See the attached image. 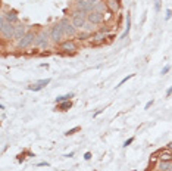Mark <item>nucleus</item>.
<instances>
[{
    "label": "nucleus",
    "instance_id": "obj_21",
    "mask_svg": "<svg viewBox=\"0 0 172 171\" xmlns=\"http://www.w3.org/2000/svg\"><path fill=\"white\" fill-rule=\"evenodd\" d=\"M91 37V33H87V31H82L78 34V40H88Z\"/></svg>",
    "mask_w": 172,
    "mask_h": 171
},
{
    "label": "nucleus",
    "instance_id": "obj_27",
    "mask_svg": "<svg viewBox=\"0 0 172 171\" xmlns=\"http://www.w3.org/2000/svg\"><path fill=\"white\" fill-rule=\"evenodd\" d=\"M133 77H134V74H129L128 77H125V78H122V80H121V81H119V84H118L116 87H121V86H122V84H124L125 81H128V80H129V78H133Z\"/></svg>",
    "mask_w": 172,
    "mask_h": 171
},
{
    "label": "nucleus",
    "instance_id": "obj_4",
    "mask_svg": "<svg viewBox=\"0 0 172 171\" xmlns=\"http://www.w3.org/2000/svg\"><path fill=\"white\" fill-rule=\"evenodd\" d=\"M35 33L34 31H28L27 34L22 37V39L19 40V41H16V47H18L19 50H24V49H28L29 46L33 43H35Z\"/></svg>",
    "mask_w": 172,
    "mask_h": 171
},
{
    "label": "nucleus",
    "instance_id": "obj_30",
    "mask_svg": "<svg viewBox=\"0 0 172 171\" xmlns=\"http://www.w3.org/2000/svg\"><path fill=\"white\" fill-rule=\"evenodd\" d=\"M154 10H156V12L160 10V0H154Z\"/></svg>",
    "mask_w": 172,
    "mask_h": 171
},
{
    "label": "nucleus",
    "instance_id": "obj_32",
    "mask_svg": "<svg viewBox=\"0 0 172 171\" xmlns=\"http://www.w3.org/2000/svg\"><path fill=\"white\" fill-rule=\"evenodd\" d=\"M84 159H86V161H90V159H91V152H86V155H84Z\"/></svg>",
    "mask_w": 172,
    "mask_h": 171
},
{
    "label": "nucleus",
    "instance_id": "obj_6",
    "mask_svg": "<svg viewBox=\"0 0 172 171\" xmlns=\"http://www.w3.org/2000/svg\"><path fill=\"white\" fill-rule=\"evenodd\" d=\"M63 37H65V34H63L62 25L59 24V22H56V24L52 27V29H50V40L55 41V43H62L60 40H62Z\"/></svg>",
    "mask_w": 172,
    "mask_h": 171
},
{
    "label": "nucleus",
    "instance_id": "obj_10",
    "mask_svg": "<svg viewBox=\"0 0 172 171\" xmlns=\"http://www.w3.org/2000/svg\"><path fill=\"white\" fill-rule=\"evenodd\" d=\"M75 8H76V10H81V12H86V13L93 10V6L88 3V0H76Z\"/></svg>",
    "mask_w": 172,
    "mask_h": 171
},
{
    "label": "nucleus",
    "instance_id": "obj_17",
    "mask_svg": "<svg viewBox=\"0 0 172 171\" xmlns=\"http://www.w3.org/2000/svg\"><path fill=\"white\" fill-rule=\"evenodd\" d=\"M93 10H96V12H100V13H105L106 10H107V6H106V2L105 0H100L97 5L93 8Z\"/></svg>",
    "mask_w": 172,
    "mask_h": 171
},
{
    "label": "nucleus",
    "instance_id": "obj_16",
    "mask_svg": "<svg viewBox=\"0 0 172 171\" xmlns=\"http://www.w3.org/2000/svg\"><path fill=\"white\" fill-rule=\"evenodd\" d=\"M125 31H124V34L121 35V39H125L127 35H128V33H129V29H131V15H129V12L127 13V16H125Z\"/></svg>",
    "mask_w": 172,
    "mask_h": 171
},
{
    "label": "nucleus",
    "instance_id": "obj_13",
    "mask_svg": "<svg viewBox=\"0 0 172 171\" xmlns=\"http://www.w3.org/2000/svg\"><path fill=\"white\" fill-rule=\"evenodd\" d=\"M105 2H106L107 9L112 10L113 13L119 12V9H121V0H105Z\"/></svg>",
    "mask_w": 172,
    "mask_h": 171
},
{
    "label": "nucleus",
    "instance_id": "obj_11",
    "mask_svg": "<svg viewBox=\"0 0 172 171\" xmlns=\"http://www.w3.org/2000/svg\"><path fill=\"white\" fill-rule=\"evenodd\" d=\"M154 155H158L159 161H163V162H172V151L169 149H160L158 153H154Z\"/></svg>",
    "mask_w": 172,
    "mask_h": 171
},
{
    "label": "nucleus",
    "instance_id": "obj_34",
    "mask_svg": "<svg viewBox=\"0 0 172 171\" xmlns=\"http://www.w3.org/2000/svg\"><path fill=\"white\" fill-rule=\"evenodd\" d=\"M153 102H154L153 99H152V100H149V102L146 103V106H144V109H149V108H150V106H152V105H153Z\"/></svg>",
    "mask_w": 172,
    "mask_h": 171
},
{
    "label": "nucleus",
    "instance_id": "obj_26",
    "mask_svg": "<svg viewBox=\"0 0 172 171\" xmlns=\"http://www.w3.org/2000/svg\"><path fill=\"white\" fill-rule=\"evenodd\" d=\"M50 81H52V80L50 78H46V80H40V81H37L38 84H40V86H41V87H46V86H47V84H50Z\"/></svg>",
    "mask_w": 172,
    "mask_h": 171
},
{
    "label": "nucleus",
    "instance_id": "obj_2",
    "mask_svg": "<svg viewBox=\"0 0 172 171\" xmlns=\"http://www.w3.org/2000/svg\"><path fill=\"white\" fill-rule=\"evenodd\" d=\"M107 31L109 28H105V29H99V31H94L91 37L88 39V44L91 46H102V44H105L107 41Z\"/></svg>",
    "mask_w": 172,
    "mask_h": 171
},
{
    "label": "nucleus",
    "instance_id": "obj_20",
    "mask_svg": "<svg viewBox=\"0 0 172 171\" xmlns=\"http://www.w3.org/2000/svg\"><path fill=\"white\" fill-rule=\"evenodd\" d=\"M25 155H29V157H34V153H33V152L25 151L24 153H19V155H18V161H19V162H22V161H24L25 158H27V157H25Z\"/></svg>",
    "mask_w": 172,
    "mask_h": 171
},
{
    "label": "nucleus",
    "instance_id": "obj_25",
    "mask_svg": "<svg viewBox=\"0 0 172 171\" xmlns=\"http://www.w3.org/2000/svg\"><path fill=\"white\" fill-rule=\"evenodd\" d=\"M80 130H81V127H78V126H76V127L71 128V130H68V131L65 133V136H72V134H75V133L80 131Z\"/></svg>",
    "mask_w": 172,
    "mask_h": 171
},
{
    "label": "nucleus",
    "instance_id": "obj_12",
    "mask_svg": "<svg viewBox=\"0 0 172 171\" xmlns=\"http://www.w3.org/2000/svg\"><path fill=\"white\" fill-rule=\"evenodd\" d=\"M25 34H27V28H25V25L24 24H18V25H16V28H15L13 40H15V41H19V40L22 39Z\"/></svg>",
    "mask_w": 172,
    "mask_h": 171
},
{
    "label": "nucleus",
    "instance_id": "obj_5",
    "mask_svg": "<svg viewBox=\"0 0 172 171\" xmlns=\"http://www.w3.org/2000/svg\"><path fill=\"white\" fill-rule=\"evenodd\" d=\"M59 24L62 25V29H63L65 37H74V35L76 34V28L74 27V24H72L68 18H62V19L59 21Z\"/></svg>",
    "mask_w": 172,
    "mask_h": 171
},
{
    "label": "nucleus",
    "instance_id": "obj_38",
    "mask_svg": "<svg viewBox=\"0 0 172 171\" xmlns=\"http://www.w3.org/2000/svg\"><path fill=\"white\" fill-rule=\"evenodd\" d=\"M65 157H66V158H72V157H74V152H69V153H66Z\"/></svg>",
    "mask_w": 172,
    "mask_h": 171
},
{
    "label": "nucleus",
    "instance_id": "obj_15",
    "mask_svg": "<svg viewBox=\"0 0 172 171\" xmlns=\"http://www.w3.org/2000/svg\"><path fill=\"white\" fill-rule=\"evenodd\" d=\"M71 108H72V102H71V100H66V102H62V103H56V111H60V112L69 111Z\"/></svg>",
    "mask_w": 172,
    "mask_h": 171
},
{
    "label": "nucleus",
    "instance_id": "obj_23",
    "mask_svg": "<svg viewBox=\"0 0 172 171\" xmlns=\"http://www.w3.org/2000/svg\"><path fill=\"white\" fill-rule=\"evenodd\" d=\"M27 88H28V90H31V92H40L43 87H41L38 83H35V84H31V86H28Z\"/></svg>",
    "mask_w": 172,
    "mask_h": 171
},
{
    "label": "nucleus",
    "instance_id": "obj_35",
    "mask_svg": "<svg viewBox=\"0 0 172 171\" xmlns=\"http://www.w3.org/2000/svg\"><path fill=\"white\" fill-rule=\"evenodd\" d=\"M37 167H49V162H46V161H44V162H38Z\"/></svg>",
    "mask_w": 172,
    "mask_h": 171
},
{
    "label": "nucleus",
    "instance_id": "obj_22",
    "mask_svg": "<svg viewBox=\"0 0 172 171\" xmlns=\"http://www.w3.org/2000/svg\"><path fill=\"white\" fill-rule=\"evenodd\" d=\"M27 56H37V55H40V52H38V49L35 47V49H29V50H25L24 52Z\"/></svg>",
    "mask_w": 172,
    "mask_h": 171
},
{
    "label": "nucleus",
    "instance_id": "obj_36",
    "mask_svg": "<svg viewBox=\"0 0 172 171\" xmlns=\"http://www.w3.org/2000/svg\"><path fill=\"white\" fill-rule=\"evenodd\" d=\"M171 94H172V86H171V87H169V88H168V90H166V98H169Z\"/></svg>",
    "mask_w": 172,
    "mask_h": 171
},
{
    "label": "nucleus",
    "instance_id": "obj_39",
    "mask_svg": "<svg viewBox=\"0 0 172 171\" xmlns=\"http://www.w3.org/2000/svg\"><path fill=\"white\" fill-rule=\"evenodd\" d=\"M166 149H169V151H172V142H171V143H168V146H166Z\"/></svg>",
    "mask_w": 172,
    "mask_h": 171
},
{
    "label": "nucleus",
    "instance_id": "obj_18",
    "mask_svg": "<svg viewBox=\"0 0 172 171\" xmlns=\"http://www.w3.org/2000/svg\"><path fill=\"white\" fill-rule=\"evenodd\" d=\"M72 98H74V93H68V94H63V96H59V98H56V103L66 102V100H71Z\"/></svg>",
    "mask_w": 172,
    "mask_h": 171
},
{
    "label": "nucleus",
    "instance_id": "obj_37",
    "mask_svg": "<svg viewBox=\"0 0 172 171\" xmlns=\"http://www.w3.org/2000/svg\"><path fill=\"white\" fill-rule=\"evenodd\" d=\"M49 55H50L49 50H46V52H40V56H49Z\"/></svg>",
    "mask_w": 172,
    "mask_h": 171
},
{
    "label": "nucleus",
    "instance_id": "obj_14",
    "mask_svg": "<svg viewBox=\"0 0 172 171\" xmlns=\"http://www.w3.org/2000/svg\"><path fill=\"white\" fill-rule=\"evenodd\" d=\"M6 16V19H8V22H10V24H19V18L18 15H16V12L15 10H9L8 13H3Z\"/></svg>",
    "mask_w": 172,
    "mask_h": 171
},
{
    "label": "nucleus",
    "instance_id": "obj_19",
    "mask_svg": "<svg viewBox=\"0 0 172 171\" xmlns=\"http://www.w3.org/2000/svg\"><path fill=\"white\" fill-rule=\"evenodd\" d=\"M171 164H172V162H163V161H160V162H159V165H158L159 171H169V168H171Z\"/></svg>",
    "mask_w": 172,
    "mask_h": 171
},
{
    "label": "nucleus",
    "instance_id": "obj_40",
    "mask_svg": "<svg viewBox=\"0 0 172 171\" xmlns=\"http://www.w3.org/2000/svg\"><path fill=\"white\" fill-rule=\"evenodd\" d=\"M102 112H103V109H100V111H97V112H96L94 115H93V117H97V115H99V114H102Z\"/></svg>",
    "mask_w": 172,
    "mask_h": 171
},
{
    "label": "nucleus",
    "instance_id": "obj_31",
    "mask_svg": "<svg viewBox=\"0 0 172 171\" xmlns=\"http://www.w3.org/2000/svg\"><path fill=\"white\" fill-rule=\"evenodd\" d=\"M172 18V10L171 9H166V15H165V19L169 21Z\"/></svg>",
    "mask_w": 172,
    "mask_h": 171
},
{
    "label": "nucleus",
    "instance_id": "obj_8",
    "mask_svg": "<svg viewBox=\"0 0 172 171\" xmlns=\"http://www.w3.org/2000/svg\"><path fill=\"white\" fill-rule=\"evenodd\" d=\"M87 21L91 22L93 25H100L105 22V15L100 13V12H96V10H91L87 13Z\"/></svg>",
    "mask_w": 172,
    "mask_h": 171
},
{
    "label": "nucleus",
    "instance_id": "obj_29",
    "mask_svg": "<svg viewBox=\"0 0 172 171\" xmlns=\"http://www.w3.org/2000/svg\"><path fill=\"white\" fill-rule=\"evenodd\" d=\"M133 142H134V137H129L128 140H125V142H124L122 147H128V146H129V145H131V143H133Z\"/></svg>",
    "mask_w": 172,
    "mask_h": 171
},
{
    "label": "nucleus",
    "instance_id": "obj_3",
    "mask_svg": "<svg viewBox=\"0 0 172 171\" xmlns=\"http://www.w3.org/2000/svg\"><path fill=\"white\" fill-rule=\"evenodd\" d=\"M71 22L74 24V27H75L76 29H82L84 25L87 24V13L75 9L71 15Z\"/></svg>",
    "mask_w": 172,
    "mask_h": 171
},
{
    "label": "nucleus",
    "instance_id": "obj_9",
    "mask_svg": "<svg viewBox=\"0 0 172 171\" xmlns=\"http://www.w3.org/2000/svg\"><path fill=\"white\" fill-rule=\"evenodd\" d=\"M59 49L62 50V52H65V53H75L76 43L72 39H68V40H65V41H62V43L59 44Z\"/></svg>",
    "mask_w": 172,
    "mask_h": 171
},
{
    "label": "nucleus",
    "instance_id": "obj_24",
    "mask_svg": "<svg viewBox=\"0 0 172 171\" xmlns=\"http://www.w3.org/2000/svg\"><path fill=\"white\" fill-rule=\"evenodd\" d=\"M103 15H105V22H107V21H110V19H113V12H112V10L107 9Z\"/></svg>",
    "mask_w": 172,
    "mask_h": 171
},
{
    "label": "nucleus",
    "instance_id": "obj_28",
    "mask_svg": "<svg viewBox=\"0 0 172 171\" xmlns=\"http://www.w3.org/2000/svg\"><path fill=\"white\" fill-rule=\"evenodd\" d=\"M169 71H171V65H165V67L162 68V71H160V74H162V75H165V74H168Z\"/></svg>",
    "mask_w": 172,
    "mask_h": 171
},
{
    "label": "nucleus",
    "instance_id": "obj_33",
    "mask_svg": "<svg viewBox=\"0 0 172 171\" xmlns=\"http://www.w3.org/2000/svg\"><path fill=\"white\" fill-rule=\"evenodd\" d=\"M99 2H100V0H88V3H90V5L93 6V8H94V6L97 5V3H99Z\"/></svg>",
    "mask_w": 172,
    "mask_h": 171
},
{
    "label": "nucleus",
    "instance_id": "obj_7",
    "mask_svg": "<svg viewBox=\"0 0 172 171\" xmlns=\"http://www.w3.org/2000/svg\"><path fill=\"white\" fill-rule=\"evenodd\" d=\"M49 41H50V33H46V31H41L40 34H37L35 37V47L37 49H46L49 46Z\"/></svg>",
    "mask_w": 172,
    "mask_h": 171
},
{
    "label": "nucleus",
    "instance_id": "obj_1",
    "mask_svg": "<svg viewBox=\"0 0 172 171\" xmlns=\"http://www.w3.org/2000/svg\"><path fill=\"white\" fill-rule=\"evenodd\" d=\"M15 28H16V25L8 22L5 15L0 16V33H2V39L3 40H13Z\"/></svg>",
    "mask_w": 172,
    "mask_h": 171
}]
</instances>
